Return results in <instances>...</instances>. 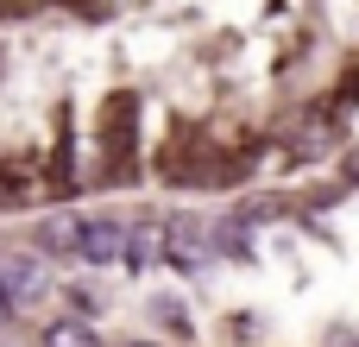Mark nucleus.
Instances as JSON below:
<instances>
[{
	"instance_id": "obj_1",
	"label": "nucleus",
	"mask_w": 359,
	"mask_h": 347,
	"mask_svg": "<svg viewBox=\"0 0 359 347\" xmlns=\"http://www.w3.org/2000/svg\"><path fill=\"white\" fill-rule=\"evenodd\" d=\"M158 228H164V266L189 272V278H202V272L215 266V240H208V228H202V221L170 215V221H158Z\"/></svg>"
},
{
	"instance_id": "obj_2",
	"label": "nucleus",
	"mask_w": 359,
	"mask_h": 347,
	"mask_svg": "<svg viewBox=\"0 0 359 347\" xmlns=\"http://www.w3.org/2000/svg\"><path fill=\"white\" fill-rule=\"evenodd\" d=\"M76 253L88 266H126V221L114 215H82L76 221Z\"/></svg>"
},
{
	"instance_id": "obj_3",
	"label": "nucleus",
	"mask_w": 359,
	"mask_h": 347,
	"mask_svg": "<svg viewBox=\"0 0 359 347\" xmlns=\"http://www.w3.org/2000/svg\"><path fill=\"white\" fill-rule=\"evenodd\" d=\"M38 284H44V278H38V266H32L25 253H0V297H6L13 310H19V303H32V297H38Z\"/></svg>"
},
{
	"instance_id": "obj_4",
	"label": "nucleus",
	"mask_w": 359,
	"mask_h": 347,
	"mask_svg": "<svg viewBox=\"0 0 359 347\" xmlns=\"http://www.w3.org/2000/svg\"><path fill=\"white\" fill-rule=\"evenodd\" d=\"M44 347H101V335L82 322V316H57V322H44Z\"/></svg>"
},
{
	"instance_id": "obj_5",
	"label": "nucleus",
	"mask_w": 359,
	"mask_h": 347,
	"mask_svg": "<svg viewBox=\"0 0 359 347\" xmlns=\"http://www.w3.org/2000/svg\"><path fill=\"white\" fill-rule=\"evenodd\" d=\"M76 221H82V215H50V221L38 228V247H44V253H57V259H63V253H76Z\"/></svg>"
},
{
	"instance_id": "obj_6",
	"label": "nucleus",
	"mask_w": 359,
	"mask_h": 347,
	"mask_svg": "<svg viewBox=\"0 0 359 347\" xmlns=\"http://www.w3.org/2000/svg\"><path fill=\"white\" fill-rule=\"evenodd\" d=\"M6 316H13V303H6V297H0V322H6Z\"/></svg>"
},
{
	"instance_id": "obj_7",
	"label": "nucleus",
	"mask_w": 359,
	"mask_h": 347,
	"mask_svg": "<svg viewBox=\"0 0 359 347\" xmlns=\"http://www.w3.org/2000/svg\"><path fill=\"white\" fill-rule=\"evenodd\" d=\"M133 347H151V341H133Z\"/></svg>"
}]
</instances>
